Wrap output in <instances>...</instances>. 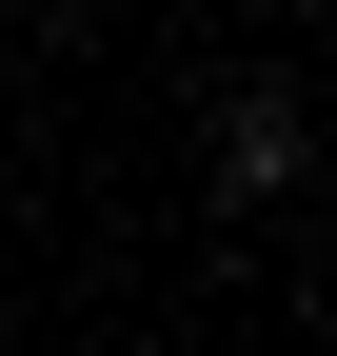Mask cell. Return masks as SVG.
<instances>
[{"mask_svg": "<svg viewBox=\"0 0 337 356\" xmlns=\"http://www.w3.org/2000/svg\"><path fill=\"white\" fill-rule=\"evenodd\" d=\"M219 178L278 198V178H298V99H238V119H219Z\"/></svg>", "mask_w": 337, "mask_h": 356, "instance_id": "cell-1", "label": "cell"}]
</instances>
